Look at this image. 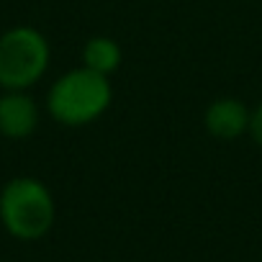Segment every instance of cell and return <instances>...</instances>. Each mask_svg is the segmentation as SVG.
<instances>
[{
	"instance_id": "obj_7",
	"label": "cell",
	"mask_w": 262,
	"mask_h": 262,
	"mask_svg": "<svg viewBox=\"0 0 262 262\" xmlns=\"http://www.w3.org/2000/svg\"><path fill=\"white\" fill-rule=\"evenodd\" d=\"M259 149H262V100L249 113V134H247Z\"/></svg>"
},
{
	"instance_id": "obj_2",
	"label": "cell",
	"mask_w": 262,
	"mask_h": 262,
	"mask_svg": "<svg viewBox=\"0 0 262 262\" xmlns=\"http://www.w3.org/2000/svg\"><path fill=\"white\" fill-rule=\"evenodd\" d=\"M57 224L52 188L34 175H16L0 188V226L18 242H39Z\"/></svg>"
},
{
	"instance_id": "obj_6",
	"label": "cell",
	"mask_w": 262,
	"mask_h": 262,
	"mask_svg": "<svg viewBox=\"0 0 262 262\" xmlns=\"http://www.w3.org/2000/svg\"><path fill=\"white\" fill-rule=\"evenodd\" d=\"M82 64L100 72V75H113L121 64H123V49L121 44L113 39V36H105V34H98V36H90L85 44H82Z\"/></svg>"
},
{
	"instance_id": "obj_4",
	"label": "cell",
	"mask_w": 262,
	"mask_h": 262,
	"mask_svg": "<svg viewBox=\"0 0 262 262\" xmlns=\"http://www.w3.org/2000/svg\"><path fill=\"white\" fill-rule=\"evenodd\" d=\"M41 123V105L31 90H0V137L24 142L36 134Z\"/></svg>"
},
{
	"instance_id": "obj_5",
	"label": "cell",
	"mask_w": 262,
	"mask_h": 262,
	"mask_svg": "<svg viewBox=\"0 0 262 262\" xmlns=\"http://www.w3.org/2000/svg\"><path fill=\"white\" fill-rule=\"evenodd\" d=\"M249 113L252 108L234 95L213 98L203 111V128L216 142H236L249 134Z\"/></svg>"
},
{
	"instance_id": "obj_1",
	"label": "cell",
	"mask_w": 262,
	"mask_h": 262,
	"mask_svg": "<svg viewBox=\"0 0 262 262\" xmlns=\"http://www.w3.org/2000/svg\"><path fill=\"white\" fill-rule=\"evenodd\" d=\"M113 103V82L85 64L62 72L47 90V116L64 128H82L108 113Z\"/></svg>"
},
{
	"instance_id": "obj_3",
	"label": "cell",
	"mask_w": 262,
	"mask_h": 262,
	"mask_svg": "<svg viewBox=\"0 0 262 262\" xmlns=\"http://www.w3.org/2000/svg\"><path fill=\"white\" fill-rule=\"evenodd\" d=\"M52 64V44L36 26L18 24L0 34V90H31Z\"/></svg>"
}]
</instances>
